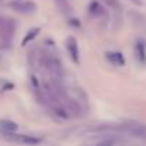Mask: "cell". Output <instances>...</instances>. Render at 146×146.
<instances>
[{
	"instance_id": "obj_6",
	"label": "cell",
	"mask_w": 146,
	"mask_h": 146,
	"mask_svg": "<svg viewBox=\"0 0 146 146\" xmlns=\"http://www.w3.org/2000/svg\"><path fill=\"white\" fill-rule=\"evenodd\" d=\"M106 59H108V62L110 64L117 66V67L125 64V57H123V54L120 52H108L106 53Z\"/></svg>"
},
{
	"instance_id": "obj_5",
	"label": "cell",
	"mask_w": 146,
	"mask_h": 146,
	"mask_svg": "<svg viewBox=\"0 0 146 146\" xmlns=\"http://www.w3.org/2000/svg\"><path fill=\"white\" fill-rule=\"evenodd\" d=\"M66 49H67V54L72 59V62L75 63V64H79L80 59H79V46H78L76 37L69 36L66 39Z\"/></svg>"
},
{
	"instance_id": "obj_7",
	"label": "cell",
	"mask_w": 146,
	"mask_h": 146,
	"mask_svg": "<svg viewBox=\"0 0 146 146\" xmlns=\"http://www.w3.org/2000/svg\"><path fill=\"white\" fill-rule=\"evenodd\" d=\"M17 123L10 120V119H0V130L3 133L9 135V133H16L17 130Z\"/></svg>"
},
{
	"instance_id": "obj_1",
	"label": "cell",
	"mask_w": 146,
	"mask_h": 146,
	"mask_svg": "<svg viewBox=\"0 0 146 146\" xmlns=\"http://www.w3.org/2000/svg\"><path fill=\"white\" fill-rule=\"evenodd\" d=\"M9 139L15 143H19V145H26V146H35V145H39L42 142L40 137H36L33 135H26V133H9Z\"/></svg>"
},
{
	"instance_id": "obj_10",
	"label": "cell",
	"mask_w": 146,
	"mask_h": 146,
	"mask_svg": "<svg viewBox=\"0 0 146 146\" xmlns=\"http://www.w3.org/2000/svg\"><path fill=\"white\" fill-rule=\"evenodd\" d=\"M39 32H40V29H39V27L30 29V30L27 32V35L25 36V39H23V42H22V46H26V44H29L32 40H35V39H36V36L39 35Z\"/></svg>"
},
{
	"instance_id": "obj_13",
	"label": "cell",
	"mask_w": 146,
	"mask_h": 146,
	"mask_svg": "<svg viewBox=\"0 0 146 146\" xmlns=\"http://www.w3.org/2000/svg\"><path fill=\"white\" fill-rule=\"evenodd\" d=\"M95 146H113V140L112 139H106V140H102V142L96 143Z\"/></svg>"
},
{
	"instance_id": "obj_12",
	"label": "cell",
	"mask_w": 146,
	"mask_h": 146,
	"mask_svg": "<svg viewBox=\"0 0 146 146\" xmlns=\"http://www.w3.org/2000/svg\"><path fill=\"white\" fill-rule=\"evenodd\" d=\"M103 2L109 6V7H112V9H120V5H119V2L117 0H103Z\"/></svg>"
},
{
	"instance_id": "obj_4",
	"label": "cell",
	"mask_w": 146,
	"mask_h": 146,
	"mask_svg": "<svg viewBox=\"0 0 146 146\" xmlns=\"http://www.w3.org/2000/svg\"><path fill=\"white\" fill-rule=\"evenodd\" d=\"M10 6L15 12L22 15H30L36 10V5L33 2H27V0H15L10 3Z\"/></svg>"
},
{
	"instance_id": "obj_2",
	"label": "cell",
	"mask_w": 146,
	"mask_h": 146,
	"mask_svg": "<svg viewBox=\"0 0 146 146\" xmlns=\"http://www.w3.org/2000/svg\"><path fill=\"white\" fill-rule=\"evenodd\" d=\"M15 22L12 19H6L0 16V37L3 40L9 42L12 40L13 35H15Z\"/></svg>"
},
{
	"instance_id": "obj_9",
	"label": "cell",
	"mask_w": 146,
	"mask_h": 146,
	"mask_svg": "<svg viewBox=\"0 0 146 146\" xmlns=\"http://www.w3.org/2000/svg\"><path fill=\"white\" fill-rule=\"evenodd\" d=\"M54 5H56V7H57L63 15H70L72 6H70V3H69V0H54Z\"/></svg>"
},
{
	"instance_id": "obj_11",
	"label": "cell",
	"mask_w": 146,
	"mask_h": 146,
	"mask_svg": "<svg viewBox=\"0 0 146 146\" xmlns=\"http://www.w3.org/2000/svg\"><path fill=\"white\" fill-rule=\"evenodd\" d=\"M135 52H136V57L139 59L140 63H145V44L143 42H137L136 46H135Z\"/></svg>"
},
{
	"instance_id": "obj_3",
	"label": "cell",
	"mask_w": 146,
	"mask_h": 146,
	"mask_svg": "<svg viewBox=\"0 0 146 146\" xmlns=\"http://www.w3.org/2000/svg\"><path fill=\"white\" fill-rule=\"evenodd\" d=\"M115 129L122 130V132H126V133H130V135H135V136H146V126L142 125V123H136V122L125 123V125L117 126Z\"/></svg>"
},
{
	"instance_id": "obj_8",
	"label": "cell",
	"mask_w": 146,
	"mask_h": 146,
	"mask_svg": "<svg viewBox=\"0 0 146 146\" xmlns=\"http://www.w3.org/2000/svg\"><path fill=\"white\" fill-rule=\"evenodd\" d=\"M88 10H89V15H90V16H93V17H99V16H102V15L105 13L103 6H102L99 2H96V0L90 2V5H89Z\"/></svg>"
}]
</instances>
